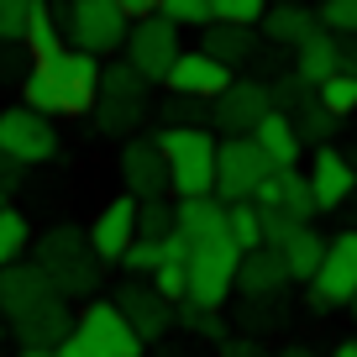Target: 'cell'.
Here are the masks:
<instances>
[{"instance_id": "6da1fadb", "label": "cell", "mask_w": 357, "mask_h": 357, "mask_svg": "<svg viewBox=\"0 0 357 357\" xmlns=\"http://www.w3.org/2000/svg\"><path fill=\"white\" fill-rule=\"evenodd\" d=\"M100 58L84 53V47H58L47 58H32L22 79V105L43 116H84L95 111V95H100Z\"/></svg>"}, {"instance_id": "7a4b0ae2", "label": "cell", "mask_w": 357, "mask_h": 357, "mask_svg": "<svg viewBox=\"0 0 357 357\" xmlns=\"http://www.w3.org/2000/svg\"><path fill=\"white\" fill-rule=\"evenodd\" d=\"M32 263L47 273V284H53L63 300H95L100 257L89 247V231H79V226H53V231H43Z\"/></svg>"}, {"instance_id": "3957f363", "label": "cell", "mask_w": 357, "mask_h": 357, "mask_svg": "<svg viewBox=\"0 0 357 357\" xmlns=\"http://www.w3.org/2000/svg\"><path fill=\"white\" fill-rule=\"evenodd\" d=\"M168 163V195L190 200V195H215V137L205 126H163L158 132Z\"/></svg>"}, {"instance_id": "277c9868", "label": "cell", "mask_w": 357, "mask_h": 357, "mask_svg": "<svg viewBox=\"0 0 357 357\" xmlns=\"http://www.w3.org/2000/svg\"><path fill=\"white\" fill-rule=\"evenodd\" d=\"M236 263H242V247L231 236H211V242H190L184 257V300L205 305V310H221L226 294L236 289Z\"/></svg>"}, {"instance_id": "5b68a950", "label": "cell", "mask_w": 357, "mask_h": 357, "mask_svg": "<svg viewBox=\"0 0 357 357\" xmlns=\"http://www.w3.org/2000/svg\"><path fill=\"white\" fill-rule=\"evenodd\" d=\"M68 43L84 47L95 58H111L126 47V32H132V16L116 6V0H74L68 6Z\"/></svg>"}, {"instance_id": "8992f818", "label": "cell", "mask_w": 357, "mask_h": 357, "mask_svg": "<svg viewBox=\"0 0 357 357\" xmlns=\"http://www.w3.org/2000/svg\"><path fill=\"white\" fill-rule=\"evenodd\" d=\"M268 174H273V158L257 147V137H221V147H215V195L226 205L252 200Z\"/></svg>"}, {"instance_id": "52a82bcc", "label": "cell", "mask_w": 357, "mask_h": 357, "mask_svg": "<svg viewBox=\"0 0 357 357\" xmlns=\"http://www.w3.org/2000/svg\"><path fill=\"white\" fill-rule=\"evenodd\" d=\"M74 336L89 347V357H142V347H147L132 331V321L116 310V300H89L74 315Z\"/></svg>"}, {"instance_id": "ba28073f", "label": "cell", "mask_w": 357, "mask_h": 357, "mask_svg": "<svg viewBox=\"0 0 357 357\" xmlns=\"http://www.w3.org/2000/svg\"><path fill=\"white\" fill-rule=\"evenodd\" d=\"M0 153H11L16 163H53L63 147H58L53 116L32 111V105H6L0 111Z\"/></svg>"}, {"instance_id": "9c48e42d", "label": "cell", "mask_w": 357, "mask_h": 357, "mask_svg": "<svg viewBox=\"0 0 357 357\" xmlns=\"http://www.w3.org/2000/svg\"><path fill=\"white\" fill-rule=\"evenodd\" d=\"M184 53L178 47V26L168 22V16H137L132 32H126V63H137L153 84H163V74L174 68V58Z\"/></svg>"}, {"instance_id": "30bf717a", "label": "cell", "mask_w": 357, "mask_h": 357, "mask_svg": "<svg viewBox=\"0 0 357 357\" xmlns=\"http://www.w3.org/2000/svg\"><path fill=\"white\" fill-rule=\"evenodd\" d=\"M211 105H215L211 121L221 126V137H252L257 121L273 111V100H268V84H257V79H231V84H226Z\"/></svg>"}, {"instance_id": "8fae6325", "label": "cell", "mask_w": 357, "mask_h": 357, "mask_svg": "<svg viewBox=\"0 0 357 357\" xmlns=\"http://www.w3.org/2000/svg\"><path fill=\"white\" fill-rule=\"evenodd\" d=\"M121 184L132 200H168V163L158 137H126L121 142Z\"/></svg>"}, {"instance_id": "7c38bea8", "label": "cell", "mask_w": 357, "mask_h": 357, "mask_svg": "<svg viewBox=\"0 0 357 357\" xmlns=\"http://www.w3.org/2000/svg\"><path fill=\"white\" fill-rule=\"evenodd\" d=\"M315 305H352L357 294V231H342L336 242H326V257L310 279Z\"/></svg>"}, {"instance_id": "4fadbf2b", "label": "cell", "mask_w": 357, "mask_h": 357, "mask_svg": "<svg viewBox=\"0 0 357 357\" xmlns=\"http://www.w3.org/2000/svg\"><path fill=\"white\" fill-rule=\"evenodd\" d=\"M231 68L221 63V58H211L205 47H195V53H178L174 58V68L163 74V84H168V95H190V100H215L226 84H231Z\"/></svg>"}, {"instance_id": "5bb4252c", "label": "cell", "mask_w": 357, "mask_h": 357, "mask_svg": "<svg viewBox=\"0 0 357 357\" xmlns=\"http://www.w3.org/2000/svg\"><path fill=\"white\" fill-rule=\"evenodd\" d=\"M111 300H116V310L132 321V331L142 336V342H158V336L174 326V305L153 289V279H126Z\"/></svg>"}, {"instance_id": "9a60e30c", "label": "cell", "mask_w": 357, "mask_h": 357, "mask_svg": "<svg viewBox=\"0 0 357 357\" xmlns=\"http://www.w3.org/2000/svg\"><path fill=\"white\" fill-rule=\"evenodd\" d=\"M252 205L257 211H284V215H294V221H310V215L321 211L315 195H310V178H305L300 168H273V174L257 184Z\"/></svg>"}, {"instance_id": "2e32d148", "label": "cell", "mask_w": 357, "mask_h": 357, "mask_svg": "<svg viewBox=\"0 0 357 357\" xmlns=\"http://www.w3.org/2000/svg\"><path fill=\"white\" fill-rule=\"evenodd\" d=\"M289 263H284L279 247H252V252H242V263H236V289L247 294V300H279L284 289H289Z\"/></svg>"}, {"instance_id": "e0dca14e", "label": "cell", "mask_w": 357, "mask_h": 357, "mask_svg": "<svg viewBox=\"0 0 357 357\" xmlns=\"http://www.w3.org/2000/svg\"><path fill=\"white\" fill-rule=\"evenodd\" d=\"M132 242H137V200L132 195H116V200L95 215V226H89V247H95L100 263H121V252Z\"/></svg>"}, {"instance_id": "ac0fdd59", "label": "cell", "mask_w": 357, "mask_h": 357, "mask_svg": "<svg viewBox=\"0 0 357 357\" xmlns=\"http://www.w3.org/2000/svg\"><path fill=\"white\" fill-rule=\"evenodd\" d=\"M53 284H47V273L37 263H6L0 268V315L6 321H16V315H26L32 305H43V300H53Z\"/></svg>"}, {"instance_id": "d6986e66", "label": "cell", "mask_w": 357, "mask_h": 357, "mask_svg": "<svg viewBox=\"0 0 357 357\" xmlns=\"http://www.w3.org/2000/svg\"><path fill=\"white\" fill-rule=\"evenodd\" d=\"M310 195H315V205L321 211H336V205H347L352 200V190H357V174H352V163H347L342 153H336L331 142L326 147H315V158H310Z\"/></svg>"}, {"instance_id": "ffe728a7", "label": "cell", "mask_w": 357, "mask_h": 357, "mask_svg": "<svg viewBox=\"0 0 357 357\" xmlns=\"http://www.w3.org/2000/svg\"><path fill=\"white\" fill-rule=\"evenodd\" d=\"M11 331H16V342H22V347H58L63 336H74V310H68L63 294H53V300L32 305L26 315H16Z\"/></svg>"}, {"instance_id": "44dd1931", "label": "cell", "mask_w": 357, "mask_h": 357, "mask_svg": "<svg viewBox=\"0 0 357 357\" xmlns=\"http://www.w3.org/2000/svg\"><path fill=\"white\" fill-rule=\"evenodd\" d=\"M178 236L184 242H211V236H226V200L221 195H190L178 200Z\"/></svg>"}, {"instance_id": "7402d4cb", "label": "cell", "mask_w": 357, "mask_h": 357, "mask_svg": "<svg viewBox=\"0 0 357 357\" xmlns=\"http://www.w3.org/2000/svg\"><path fill=\"white\" fill-rule=\"evenodd\" d=\"M336 68H342V37L326 32V26L294 47V74H300L305 84H321V79H331Z\"/></svg>"}, {"instance_id": "603a6c76", "label": "cell", "mask_w": 357, "mask_h": 357, "mask_svg": "<svg viewBox=\"0 0 357 357\" xmlns=\"http://www.w3.org/2000/svg\"><path fill=\"white\" fill-rule=\"evenodd\" d=\"M315 32H321V11H310V6H273V11H263V37L279 47H300Z\"/></svg>"}, {"instance_id": "cb8c5ba5", "label": "cell", "mask_w": 357, "mask_h": 357, "mask_svg": "<svg viewBox=\"0 0 357 357\" xmlns=\"http://www.w3.org/2000/svg\"><path fill=\"white\" fill-rule=\"evenodd\" d=\"M252 137H257V147L273 158V168H294V163H300V153H305V142H300V132H294L289 111H268L263 121H257Z\"/></svg>"}, {"instance_id": "d4e9b609", "label": "cell", "mask_w": 357, "mask_h": 357, "mask_svg": "<svg viewBox=\"0 0 357 357\" xmlns=\"http://www.w3.org/2000/svg\"><path fill=\"white\" fill-rule=\"evenodd\" d=\"M200 32H205V53H211V58H221L226 68L247 63V58L257 53V32H252V26H236V22H211V26H200Z\"/></svg>"}, {"instance_id": "484cf974", "label": "cell", "mask_w": 357, "mask_h": 357, "mask_svg": "<svg viewBox=\"0 0 357 357\" xmlns=\"http://www.w3.org/2000/svg\"><path fill=\"white\" fill-rule=\"evenodd\" d=\"M147 89H153V79H147L137 63H105V68H100V100L147 105Z\"/></svg>"}, {"instance_id": "4316f807", "label": "cell", "mask_w": 357, "mask_h": 357, "mask_svg": "<svg viewBox=\"0 0 357 357\" xmlns=\"http://www.w3.org/2000/svg\"><path fill=\"white\" fill-rule=\"evenodd\" d=\"M279 252H284V263H289V279H315V268H321V257H326V236H315L310 226H300Z\"/></svg>"}, {"instance_id": "83f0119b", "label": "cell", "mask_w": 357, "mask_h": 357, "mask_svg": "<svg viewBox=\"0 0 357 357\" xmlns=\"http://www.w3.org/2000/svg\"><path fill=\"white\" fill-rule=\"evenodd\" d=\"M22 47H26L32 58H47V53H58V47H63V37H58V16H53V6H47V0H37V6H32L26 32H22Z\"/></svg>"}, {"instance_id": "f1b7e54d", "label": "cell", "mask_w": 357, "mask_h": 357, "mask_svg": "<svg viewBox=\"0 0 357 357\" xmlns=\"http://www.w3.org/2000/svg\"><path fill=\"white\" fill-rule=\"evenodd\" d=\"M289 121H294V132H300V142H315V147H326V142H331V132H336V116L326 111L315 95H305V100L294 105Z\"/></svg>"}, {"instance_id": "f546056e", "label": "cell", "mask_w": 357, "mask_h": 357, "mask_svg": "<svg viewBox=\"0 0 357 357\" xmlns=\"http://www.w3.org/2000/svg\"><path fill=\"white\" fill-rule=\"evenodd\" d=\"M147 105H126V100H100L95 95V132L105 137H137V126H142Z\"/></svg>"}, {"instance_id": "4dcf8cb0", "label": "cell", "mask_w": 357, "mask_h": 357, "mask_svg": "<svg viewBox=\"0 0 357 357\" xmlns=\"http://www.w3.org/2000/svg\"><path fill=\"white\" fill-rule=\"evenodd\" d=\"M226 236H231L242 252L263 247V211H257L252 200H231L226 205Z\"/></svg>"}, {"instance_id": "1f68e13d", "label": "cell", "mask_w": 357, "mask_h": 357, "mask_svg": "<svg viewBox=\"0 0 357 357\" xmlns=\"http://www.w3.org/2000/svg\"><path fill=\"white\" fill-rule=\"evenodd\" d=\"M315 100H321L336 121H342V116H352V111H357V74L336 68L331 79H321V84H315Z\"/></svg>"}, {"instance_id": "d6a6232c", "label": "cell", "mask_w": 357, "mask_h": 357, "mask_svg": "<svg viewBox=\"0 0 357 357\" xmlns=\"http://www.w3.org/2000/svg\"><path fill=\"white\" fill-rule=\"evenodd\" d=\"M178 231V211L168 200H137V236H153V242H163V236Z\"/></svg>"}, {"instance_id": "836d02e7", "label": "cell", "mask_w": 357, "mask_h": 357, "mask_svg": "<svg viewBox=\"0 0 357 357\" xmlns=\"http://www.w3.org/2000/svg\"><path fill=\"white\" fill-rule=\"evenodd\" d=\"M26 242H32V226H26V215L11 211V205H0V268L16 263Z\"/></svg>"}, {"instance_id": "e575fe53", "label": "cell", "mask_w": 357, "mask_h": 357, "mask_svg": "<svg viewBox=\"0 0 357 357\" xmlns=\"http://www.w3.org/2000/svg\"><path fill=\"white\" fill-rule=\"evenodd\" d=\"M121 268L132 273V279H153L158 268H163V242H153V236H137V242L121 252Z\"/></svg>"}, {"instance_id": "d590c367", "label": "cell", "mask_w": 357, "mask_h": 357, "mask_svg": "<svg viewBox=\"0 0 357 357\" xmlns=\"http://www.w3.org/2000/svg\"><path fill=\"white\" fill-rule=\"evenodd\" d=\"M268 11V0H211V22H236V26H257Z\"/></svg>"}, {"instance_id": "8d00e7d4", "label": "cell", "mask_w": 357, "mask_h": 357, "mask_svg": "<svg viewBox=\"0 0 357 357\" xmlns=\"http://www.w3.org/2000/svg\"><path fill=\"white\" fill-rule=\"evenodd\" d=\"M158 116H163V126H205V100H190V95H168L163 105H158Z\"/></svg>"}, {"instance_id": "74e56055", "label": "cell", "mask_w": 357, "mask_h": 357, "mask_svg": "<svg viewBox=\"0 0 357 357\" xmlns=\"http://www.w3.org/2000/svg\"><path fill=\"white\" fill-rule=\"evenodd\" d=\"M158 16L174 26H211V0H158Z\"/></svg>"}, {"instance_id": "f35d334b", "label": "cell", "mask_w": 357, "mask_h": 357, "mask_svg": "<svg viewBox=\"0 0 357 357\" xmlns=\"http://www.w3.org/2000/svg\"><path fill=\"white\" fill-rule=\"evenodd\" d=\"M321 26L336 37H357V0H321Z\"/></svg>"}, {"instance_id": "ab89813d", "label": "cell", "mask_w": 357, "mask_h": 357, "mask_svg": "<svg viewBox=\"0 0 357 357\" xmlns=\"http://www.w3.org/2000/svg\"><path fill=\"white\" fill-rule=\"evenodd\" d=\"M178 326H190L195 336H211V342H226V326L215 321V310H205V305L178 300Z\"/></svg>"}, {"instance_id": "60d3db41", "label": "cell", "mask_w": 357, "mask_h": 357, "mask_svg": "<svg viewBox=\"0 0 357 357\" xmlns=\"http://www.w3.org/2000/svg\"><path fill=\"white\" fill-rule=\"evenodd\" d=\"M32 6H37V0H0V43H22Z\"/></svg>"}, {"instance_id": "b9f144b4", "label": "cell", "mask_w": 357, "mask_h": 357, "mask_svg": "<svg viewBox=\"0 0 357 357\" xmlns=\"http://www.w3.org/2000/svg\"><path fill=\"white\" fill-rule=\"evenodd\" d=\"M310 89H315V84H305V79L289 68V74H284L279 84H268V100H273V111H294V105H300L305 95H310Z\"/></svg>"}, {"instance_id": "7bdbcfd3", "label": "cell", "mask_w": 357, "mask_h": 357, "mask_svg": "<svg viewBox=\"0 0 357 357\" xmlns=\"http://www.w3.org/2000/svg\"><path fill=\"white\" fill-rule=\"evenodd\" d=\"M26 68H32V53L22 43H0V84H22Z\"/></svg>"}, {"instance_id": "ee69618b", "label": "cell", "mask_w": 357, "mask_h": 357, "mask_svg": "<svg viewBox=\"0 0 357 357\" xmlns=\"http://www.w3.org/2000/svg\"><path fill=\"white\" fill-rule=\"evenodd\" d=\"M300 226H310V221H294V215H284V211H263V247H284Z\"/></svg>"}, {"instance_id": "f6af8a7d", "label": "cell", "mask_w": 357, "mask_h": 357, "mask_svg": "<svg viewBox=\"0 0 357 357\" xmlns=\"http://www.w3.org/2000/svg\"><path fill=\"white\" fill-rule=\"evenodd\" d=\"M184 284H190V279H184V263H163V268L153 273V289L163 294L168 305H178V300H184Z\"/></svg>"}, {"instance_id": "bcb514c9", "label": "cell", "mask_w": 357, "mask_h": 357, "mask_svg": "<svg viewBox=\"0 0 357 357\" xmlns=\"http://www.w3.org/2000/svg\"><path fill=\"white\" fill-rule=\"evenodd\" d=\"M22 174H26V163H16L11 153H0V195H11L22 184Z\"/></svg>"}, {"instance_id": "7dc6e473", "label": "cell", "mask_w": 357, "mask_h": 357, "mask_svg": "<svg viewBox=\"0 0 357 357\" xmlns=\"http://www.w3.org/2000/svg\"><path fill=\"white\" fill-rule=\"evenodd\" d=\"M53 357H89V347L79 342V336H63V342L53 347Z\"/></svg>"}, {"instance_id": "c3c4849f", "label": "cell", "mask_w": 357, "mask_h": 357, "mask_svg": "<svg viewBox=\"0 0 357 357\" xmlns=\"http://www.w3.org/2000/svg\"><path fill=\"white\" fill-rule=\"evenodd\" d=\"M116 6H121L132 22H137V16H153V11H158V0H116Z\"/></svg>"}, {"instance_id": "681fc988", "label": "cell", "mask_w": 357, "mask_h": 357, "mask_svg": "<svg viewBox=\"0 0 357 357\" xmlns=\"http://www.w3.org/2000/svg\"><path fill=\"white\" fill-rule=\"evenodd\" d=\"M342 68L357 74V37H342Z\"/></svg>"}, {"instance_id": "f907efd6", "label": "cell", "mask_w": 357, "mask_h": 357, "mask_svg": "<svg viewBox=\"0 0 357 357\" xmlns=\"http://www.w3.org/2000/svg\"><path fill=\"white\" fill-rule=\"evenodd\" d=\"M22 357H53V347H22Z\"/></svg>"}, {"instance_id": "816d5d0a", "label": "cell", "mask_w": 357, "mask_h": 357, "mask_svg": "<svg viewBox=\"0 0 357 357\" xmlns=\"http://www.w3.org/2000/svg\"><path fill=\"white\" fill-rule=\"evenodd\" d=\"M331 357H357V342H342V347H336Z\"/></svg>"}, {"instance_id": "f5cc1de1", "label": "cell", "mask_w": 357, "mask_h": 357, "mask_svg": "<svg viewBox=\"0 0 357 357\" xmlns=\"http://www.w3.org/2000/svg\"><path fill=\"white\" fill-rule=\"evenodd\" d=\"M279 357H315L310 347H289V352H279Z\"/></svg>"}, {"instance_id": "db71d44e", "label": "cell", "mask_w": 357, "mask_h": 357, "mask_svg": "<svg viewBox=\"0 0 357 357\" xmlns=\"http://www.w3.org/2000/svg\"><path fill=\"white\" fill-rule=\"evenodd\" d=\"M352 321H357V294H352Z\"/></svg>"}, {"instance_id": "11a10c76", "label": "cell", "mask_w": 357, "mask_h": 357, "mask_svg": "<svg viewBox=\"0 0 357 357\" xmlns=\"http://www.w3.org/2000/svg\"><path fill=\"white\" fill-rule=\"evenodd\" d=\"M252 357H268V352H252Z\"/></svg>"}, {"instance_id": "9f6ffc18", "label": "cell", "mask_w": 357, "mask_h": 357, "mask_svg": "<svg viewBox=\"0 0 357 357\" xmlns=\"http://www.w3.org/2000/svg\"><path fill=\"white\" fill-rule=\"evenodd\" d=\"M0 205H6V195H0Z\"/></svg>"}]
</instances>
